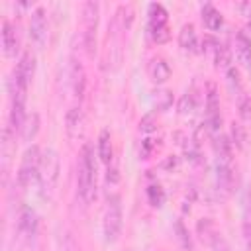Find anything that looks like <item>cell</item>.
Here are the masks:
<instances>
[{
	"label": "cell",
	"mask_w": 251,
	"mask_h": 251,
	"mask_svg": "<svg viewBox=\"0 0 251 251\" xmlns=\"http://www.w3.org/2000/svg\"><path fill=\"white\" fill-rule=\"evenodd\" d=\"M212 147H214V153H216L218 161H231V141L226 135L216 133L214 141H212Z\"/></svg>",
	"instance_id": "cell-21"
},
{
	"label": "cell",
	"mask_w": 251,
	"mask_h": 251,
	"mask_svg": "<svg viewBox=\"0 0 251 251\" xmlns=\"http://www.w3.org/2000/svg\"><path fill=\"white\" fill-rule=\"evenodd\" d=\"M214 63H216V67L218 69H229V61H231V51H229V47L227 45H224V43H220L218 41V45L214 47Z\"/></svg>",
	"instance_id": "cell-24"
},
{
	"label": "cell",
	"mask_w": 251,
	"mask_h": 251,
	"mask_svg": "<svg viewBox=\"0 0 251 251\" xmlns=\"http://www.w3.org/2000/svg\"><path fill=\"white\" fill-rule=\"evenodd\" d=\"M98 157L102 163L110 165L114 159V147H112V135L108 129H102L98 135Z\"/></svg>",
	"instance_id": "cell-20"
},
{
	"label": "cell",
	"mask_w": 251,
	"mask_h": 251,
	"mask_svg": "<svg viewBox=\"0 0 251 251\" xmlns=\"http://www.w3.org/2000/svg\"><path fill=\"white\" fill-rule=\"evenodd\" d=\"M139 127H141V131H153V129H155V118H153V114L145 116V118L139 122Z\"/></svg>",
	"instance_id": "cell-31"
},
{
	"label": "cell",
	"mask_w": 251,
	"mask_h": 251,
	"mask_svg": "<svg viewBox=\"0 0 251 251\" xmlns=\"http://www.w3.org/2000/svg\"><path fill=\"white\" fill-rule=\"evenodd\" d=\"M37 131H39V114L37 112H31V114H27V118L24 122V127L20 131V137L24 141H31L37 135Z\"/></svg>",
	"instance_id": "cell-22"
},
{
	"label": "cell",
	"mask_w": 251,
	"mask_h": 251,
	"mask_svg": "<svg viewBox=\"0 0 251 251\" xmlns=\"http://www.w3.org/2000/svg\"><path fill=\"white\" fill-rule=\"evenodd\" d=\"M175 229H176V235H178V241L182 243V247H184L186 251H194V249H192L190 233H188V229L184 227V224H182L180 220H176V222H175Z\"/></svg>",
	"instance_id": "cell-28"
},
{
	"label": "cell",
	"mask_w": 251,
	"mask_h": 251,
	"mask_svg": "<svg viewBox=\"0 0 251 251\" xmlns=\"http://www.w3.org/2000/svg\"><path fill=\"white\" fill-rule=\"evenodd\" d=\"M122 226H124V216H122V204L118 196L108 198V206L104 212V222H102V231H104V239L108 243L118 241L120 233H122Z\"/></svg>",
	"instance_id": "cell-4"
},
{
	"label": "cell",
	"mask_w": 251,
	"mask_h": 251,
	"mask_svg": "<svg viewBox=\"0 0 251 251\" xmlns=\"http://www.w3.org/2000/svg\"><path fill=\"white\" fill-rule=\"evenodd\" d=\"M249 69H251V67H249Z\"/></svg>",
	"instance_id": "cell-36"
},
{
	"label": "cell",
	"mask_w": 251,
	"mask_h": 251,
	"mask_svg": "<svg viewBox=\"0 0 251 251\" xmlns=\"http://www.w3.org/2000/svg\"><path fill=\"white\" fill-rule=\"evenodd\" d=\"M76 192L84 204H92L96 198V161L90 143H84L76 169Z\"/></svg>",
	"instance_id": "cell-1"
},
{
	"label": "cell",
	"mask_w": 251,
	"mask_h": 251,
	"mask_svg": "<svg viewBox=\"0 0 251 251\" xmlns=\"http://www.w3.org/2000/svg\"><path fill=\"white\" fill-rule=\"evenodd\" d=\"M233 167H231V161H218L216 163V180H218V186L224 188V190H231L233 186Z\"/></svg>",
	"instance_id": "cell-16"
},
{
	"label": "cell",
	"mask_w": 251,
	"mask_h": 251,
	"mask_svg": "<svg viewBox=\"0 0 251 251\" xmlns=\"http://www.w3.org/2000/svg\"><path fill=\"white\" fill-rule=\"evenodd\" d=\"M245 208H247V212L251 214V186H249L247 192H245Z\"/></svg>",
	"instance_id": "cell-34"
},
{
	"label": "cell",
	"mask_w": 251,
	"mask_h": 251,
	"mask_svg": "<svg viewBox=\"0 0 251 251\" xmlns=\"http://www.w3.org/2000/svg\"><path fill=\"white\" fill-rule=\"evenodd\" d=\"M153 106H155V112H167L171 106H173V92L171 90H155L153 92Z\"/></svg>",
	"instance_id": "cell-23"
},
{
	"label": "cell",
	"mask_w": 251,
	"mask_h": 251,
	"mask_svg": "<svg viewBox=\"0 0 251 251\" xmlns=\"http://www.w3.org/2000/svg\"><path fill=\"white\" fill-rule=\"evenodd\" d=\"M147 31L153 43L163 45L171 39V27L169 22H147Z\"/></svg>",
	"instance_id": "cell-18"
},
{
	"label": "cell",
	"mask_w": 251,
	"mask_h": 251,
	"mask_svg": "<svg viewBox=\"0 0 251 251\" xmlns=\"http://www.w3.org/2000/svg\"><path fill=\"white\" fill-rule=\"evenodd\" d=\"M71 84H73L75 96L82 98L84 88H86V75H84V69L78 61H73V65H71Z\"/></svg>",
	"instance_id": "cell-19"
},
{
	"label": "cell",
	"mask_w": 251,
	"mask_h": 251,
	"mask_svg": "<svg viewBox=\"0 0 251 251\" xmlns=\"http://www.w3.org/2000/svg\"><path fill=\"white\" fill-rule=\"evenodd\" d=\"M200 14H202V24L210 31H218L224 25V16H222V12L214 4H204Z\"/></svg>",
	"instance_id": "cell-14"
},
{
	"label": "cell",
	"mask_w": 251,
	"mask_h": 251,
	"mask_svg": "<svg viewBox=\"0 0 251 251\" xmlns=\"http://www.w3.org/2000/svg\"><path fill=\"white\" fill-rule=\"evenodd\" d=\"M18 226H20V231L27 237H33L37 233V226H39V220H37V214L35 210L31 208H22L20 212V220H18Z\"/></svg>",
	"instance_id": "cell-13"
},
{
	"label": "cell",
	"mask_w": 251,
	"mask_h": 251,
	"mask_svg": "<svg viewBox=\"0 0 251 251\" xmlns=\"http://www.w3.org/2000/svg\"><path fill=\"white\" fill-rule=\"evenodd\" d=\"M210 243H212L214 251H227V245H226V241L222 239V235H220V233H216V235L210 239Z\"/></svg>",
	"instance_id": "cell-32"
},
{
	"label": "cell",
	"mask_w": 251,
	"mask_h": 251,
	"mask_svg": "<svg viewBox=\"0 0 251 251\" xmlns=\"http://www.w3.org/2000/svg\"><path fill=\"white\" fill-rule=\"evenodd\" d=\"M237 110H239V118L247 124H251V96L241 92L237 94Z\"/></svg>",
	"instance_id": "cell-26"
},
{
	"label": "cell",
	"mask_w": 251,
	"mask_h": 251,
	"mask_svg": "<svg viewBox=\"0 0 251 251\" xmlns=\"http://www.w3.org/2000/svg\"><path fill=\"white\" fill-rule=\"evenodd\" d=\"M249 29H251V14H249Z\"/></svg>",
	"instance_id": "cell-35"
},
{
	"label": "cell",
	"mask_w": 251,
	"mask_h": 251,
	"mask_svg": "<svg viewBox=\"0 0 251 251\" xmlns=\"http://www.w3.org/2000/svg\"><path fill=\"white\" fill-rule=\"evenodd\" d=\"M178 45L188 51V53H196L198 51V35L192 24H184L178 31Z\"/></svg>",
	"instance_id": "cell-15"
},
{
	"label": "cell",
	"mask_w": 251,
	"mask_h": 251,
	"mask_svg": "<svg viewBox=\"0 0 251 251\" xmlns=\"http://www.w3.org/2000/svg\"><path fill=\"white\" fill-rule=\"evenodd\" d=\"M249 251H251V249H249Z\"/></svg>",
	"instance_id": "cell-37"
},
{
	"label": "cell",
	"mask_w": 251,
	"mask_h": 251,
	"mask_svg": "<svg viewBox=\"0 0 251 251\" xmlns=\"http://www.w3.org/2000/svg\"><path fill=\"white\" fill-rule=\"evenodd\" d=\"M98 16H100V4L98 2H84L82 4V24H84V47L86 53L92 57L96 49V29H98Z\"/></svg>",
	"instance_id": "cell-5"
},
{
	"label": "cell",
	"mask_w": 251,
	"mask_h": 251,
	"mask_svg": "<svg viewBox=\"0 0 251 251\" xmlns=\"http://www.w3.org/2000/svg\"><path fill=\"white\" fill-rule=\"evenodd\" d=\"M235 55L239 63H243L245 67H251V39L247 37L245 31L235 33Z\"/></svg>",
	"instance_id": "cell-17"
},
{
	"label": "cell",
	"mask_w": 251,
	"mask_h": 251,
	"mask_svg": "<svg viewBox=\"0 0 251 251\" xmlns=\"http://www.w3.org/2000/svg\"><path fill=\"white\" fill-rule=\"evenodd\" d=\"M65 129L71 139H78L84 131V114L78 106H73L65 116Z\"/></svg>",
	"instance_id": "cell-11"
},
{
	"label": "cell",
	"mask_w": 251,
	"mask_h": 251,
	"mask_svg": "<svg viewBox=\"0 0 251 251\" xmlns=\"http://www.w3.org/2000/svg\"><path fill=\"white\" fill-rule=\"evenodd\" d=\"M227 84H229V88L233 92L237 90L241 94V76H239V71L235 67H229L227 69Z\"/></svg>",
	"instance_id": "cell-30"
},
{
	"label": "cell",
	"mask_w": 251,
	"mask_h": 251,
	"mask_svg": "<svg viewBox=\"0 0 251 251\" xmlns=\"http://www.w3.org/2000/svg\"><path fill=\"white\" fill-rule=\"evenodd\" d=\"M243 237H245L247 245L251 247V222H245L243 224Z\"/></svg>",
	"instance_id": "cell-33"
},
{
	"label": "cell",
	"mask_w": 251,
	"mask_h": 251,
	"mask_svg": "<svg viewBox=\"0 0 251 251\" xmlns=\"http://www.w3.org/2000/svg\"><path fill=\"white\" fill-rule=\"evenodd\" d=\"M41 149L37 145H29L24 155H22V163H20V169H18V184L22 188L29 186L33 180H37V175H39V165H41Z\"/></svg>",
	"instance_id": "cell-3"
},
{
	"label": "cell",
	"mask_w": 251,
	"mask_h": 251,
	"mask_svg": "<svg viewBox=\"0 0 251 251\" xmlns=\"http://www.w3.org/2000/svg\"><path fill=\"white\" fill-rule=\"evenodd\" d=\"M196 106H198V100H196V94L192 92V90H188L186 94H182L180 96V100H178V114H190V112H194L196 110Z\"/></svg>",
	"instance_id": "cell-25"
},
{
	"label": "cell",
	"mask_w": 251,
	"mask_h": 251,
	"mask_svg": "<svg viewBox=\"0 0 251 251\" xmlns=\"http://www.w3.org/2000/svg\"><path fill=\"white\" fill-rule=\"evenodd\" d=\"M25 94L24 92H12V106H10V124L8 127L12 131H22L24 122H25Z\"/></svg>",
	"instance_id": "cell-8"
},
{
	"label": "cell",
	"mask_w": 251,
	"mask_h": 251,
	"mask_svg": "<svg viewBox=\"0 0 251 251\" xmlns=\"http://www.w3.org/2000/svg\"><path fill=\"white\" fill-rule=\"evenodd\" d=\"M59 173H61V163L59 155L55 149H45L41 153V165H39V175H37V184H39V194L43 198H51L57 182H59Z\"/></svg>",
	"instance_id": "cell-2"
},
{
	"label": "cell",
	"mask_w": 251,
	"mask_h": 251,
	"mask_svg": "<svg viewBox=\"0 0 251 251\" xmlns=\"http://www.w3.org/2000/svg\"><path fill=\"white\" fill-rule=\"evenodd\" d=\"M35 75V57L31 53H24L12 75V92H27V86Z\"/></svg>",
	"instance_id": "cell-6"
},
{
	"label": "cell",
	"mask_w": 251,
	"mask_h": 251,
	"mask_svg": "<svg viewBox=\"0 0 251 251\" xmlns=\"http://www.w3.org/2000/svg\"><path fill=\"white\" fill-rule=\"evenodd\" d=\"M2 49L6 57H16L20 51V35H18V27L6 20L2 24Z\"/></svg>",
	"instance_id": "cell-10"
},
{
	"label": "cell",
	"mask_w": 251,
	"mask_h": 251,
	"mask_svg": "<svg viewBox=\"0 0 251 251\" xmlns=\"http://www.w3.org/2000/svg\"><path fill=\"white\" fill-rule=\"evenodd\" d=\"M206 126L212 131V135H216L220 131L222 126V114H220V98L216 94V88L210 84L208 94H206Z\"/></svg>",
	"instance_id": "cell-7"
},
{
	"label": "cell",
	"mask_w": 251,
	"mask_h": 251,
	"mask_svg": "<svg viewBox=\"0 0 251 251\" xmlns=\"http://www.w3.org/2000/svg\"><path fill=\"white\" fill-rule=\"evenodd\" d=\"M147 200H149V204L155 206V208L163 206V204H165V190H163L159 184H151V186L147 188Z\"/></svg>",
	"instance_id": "cell-27"
},
{
	"label": "cell",
	"mask_w": 251,
	"mask_h": 251,
	"mask_svg": "<svg viewBox=\"0 0 251 251\" xmlns=\"http://www.w3.org/2000/svg\"><path fill=\"white\" fill-rule=\"evenodd\" d=\"M245 141H247V133H245L243 126L233 122L231 124V143H235L239 149H243L245 147Z\"/></svg>",
	"instance_id": "cell-29"
},
{
	"label": "cell",
	"mask_w": 251,
	"mask_h": 251,
	"mask_svg": "<svg viewBox=\"0 0 251 251\" xmlns=\"http://www.w3.org/2000/svg\"><path fill=\"white\" fill-rule=\"evenodd\" d=\"M29 37L31 41L41 47L47 39V14L43 8H35L33 14H31V20H29Z\"/></svg>",
	"instance_id": "cell-9"
},
{
	"label": "cell",
	"mask_w": 251,
	"mask_h": 251,
	"mask_svg": "<svg viewBox=\"0 0 251 251\" xmlns=\"http://www.w3.org/2000/svg\"><path fill=\"white\" fill-rule=\"evenodd\" d=\"M147 73L155 84H163L171 78V67L163 57H153L147 65Z\"/></svg>",
	"instance_id": "cell-12"
}]
</instances>
